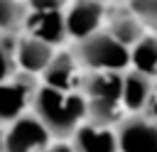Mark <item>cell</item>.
Segmentation results:
<instances>
[{
    "mask_svg": "<svg viewBox=\"0 0 157 152\" xmlns=\"http://www.w3.org/2000/svg\"><path fill=\"white\" fill-rule=\"evenodd\" d=\"M0 152H5V130H0Z\"/></svg>",
    "mask_w": 157,
    "mask_h": 152,
    "instance_id": "obj_21",
    "label": "cell"
},
{
    "mask_svg": "<svg viewBox=\"0 0 157 152\" xmlns=\"http://www.w3.org/2000/svg\"><path fill=\"white\" fill-rule=\"evenodd\" d=\"M52 145V132L34 115L25 113L5 130V152H42Z\"/></svg>",
    "mask_w": 157,
    "mask_h": 152,
    "instance_id": "obj_4",
    "label": "cell"
},
{
    "mask_svg": "<svg viewBox=\"0 0 157 152\" xmlns=\"http://www.w3.org/2000/svg\"><path fill=\"white\" fill-rule=\"evenodd\" d=\"M42 152H74V147H71V142H52Z\"/></svg>",
    "mask_w": 157,
    "mask_h": 152,
    "instance_id": "obj_19",
    "label": "cell"
},
{
    "mask_svg": "<svg viewBox=\"0 0 157 152\" xmlns=\"http://www.w3.org/2000/svg\"><path fill=\"white\" fill-rule=\"evenodd\" d=\"M54 54H56V51H54L52 44L37 39V37H29V34H25L22 39H17V44H15L17 69L25 71V74H32V76L42 74V71L49 66V61H52Z\"/></svg>",
    "mask_w": 157,
    "mask_h": 152,
    "instance_id": "obj_12",
    "label": "cell"
},
{
    "mask_svg": "<svg viewBox=\"0 0 157 152\" xmlns=\"http://www.w3.org/2000/svg\"><path fill=\"white\" fill-rule=\"evenodd\" d=\"M123 74L125 71H86L81 91L88 103L91 123L113 127L123 120Z\"/></svg>",
    "mask_w": 157,
    "mask_h": 152,
    "instance_id": "obj_2",
    "label": "cell"
},
{
    "mask_svg": "<svg viewBox=\"0 0 157 152\" xmlns=\"http://www.w3.org/2000/svg\"><path fill=\"white\" fill-rule=\"evenodd\" d=\"M120 152H157V120L147 113H132L115 125Z\"/></svg>",
    "mask_w": 157,
    "mask_h": 152,
    "instance_id": "obj_5",
    "label": "cell"
},
{
    "mask_svg": "<svg viewBox=\"0 0 157 152\" xmlns=\"http://www.w3.org/2000/svg\"><path fill=\"white\" fill-rule=\"evenodd\" d=\"M147 29L157 32V0H130L128 7Z\"/></svg>",
    "mask_w": 157,
    "mask_h": 152,
    "instance_id": "obj_16",
    "label": "cell"
},
{
    "mask_svg": "<svg viewBox=\"0 0 157 152\" xmlns=\"http://www.w3.org/2000/svg\"><path fill=\"white\" fill-rule=\"evenodd\" d=\"M152 120H157V91H155V96H152V101H150V105H147V110H145Z\"/></svg>",
    "mask_w": 157,
    "mask_h": 152,
    "instance_id": "obj_20",
    "label": "cell"
},
{
    "mask_svg": "<svg viewBox=\"0 0 157 152\" xmlns=\"http://www.w3.org/2000/svg\"><path fill=\"white\" fill-rule=\"evenodd\" d=\"M157 91V78L147 76L137 69H128L123 74V108L128 115L145 113L152 96Z\"/></svg>",
    "mask_w": 157,
    "mask_h": 152,
    "instance_id": "obj_8",
    "label": "cell"
},
{
    "mask_svg": "<svg viewBox=\"0 0 157 152\" xmlns=\"http://www.w3.org/2000/svg\"><path fill=\"white\" fill-rule=\"evenodd\" d=\"M25 32L29 37H37L52 47L61 44L69 32H66V17L64 10H52V12H27L25 17Z\"/></svg>",
    "mask_w": 157,
    "mask_h": 152,
    "instance_id": "obj_11",
    "label": "cell"
},
{
    "mask_svg": "<svg viewBox=\"0 0 157 152\" xmlns=\"http://www.w3.org/2000/svg\"><path fill=\"white\" fill-rule=\"evenodd\" d=\"M101 2H108V0H101Z\"/></svg>",
    "mask_w": 157,
    "mask_h": 152,
    "instance_id": "obj_22",
    "label": "cell"
},
{
    "mask_svg": "<svg viewBox=\"0 0 157 152\" xmlns=\"http://www.w3.org/2000/svg\"><path fill=\"white\" fill-rule=\"evenodd\" d=\"M15 44L7 42V37H0V83L12 78L17 74V59H15Z\"/></svg>",
    "mask_w": 157,
    "mask_h": 152,
    "instance_id": "obj_17",
    "label": "cell"
},
{
    "mask_svg": "<svg viewBox=\"0 0 157 152\" xmlns=\"http://www.w3.org/2000/svg\"><path fill=\"white\" fill-rule=\"evenodd\" d=\"M81 61L76 59V54H69V51H56L49 61V66L42 71V78L47 86H54V88H64V91H76L81 88L83 83V76H81Z\"/></svg>",
    "mask_w": 157,
    "mask_h": 152,
    "instance_id": "obj_10",
    "label": "cell"
},
{
    "mask_svg": "<svg viewBox=\"0 0 157 152\" xmlns=\"http://www.w3.org/2000/svg\"><path fill=\"white\" fill-rule=\"evenodd\" d=\"M76 59L86 71H128L130 69V47L118 42L108 29H98L76 47Z\"/></svg>",
    "mask_w": 157,
    "mask_h": 152,
    "instance_id": "obj_3",
    "label": "cell"
},
{
    "mask_svg": "<svg viewBox=\"0 0 157 152\" xmlns=\"http://www.w3.org/2000/svg\"><path fill=\"white\" fill-rule=\"evenodd\" d=\"M27 2L20 0H0V32H15L17 27L25 25L27 17Z\"/></svg>",
    "mask_w": 157,
    "mask_h": 152,
    "instance_id": "obj_15",
    "label": "cell"
},
{
    "mask_svg": "<svg viewBox=\"0 0 157 152\" xmlns=\"http://www.w3.org/2000/svg\"><path fill=\"white\" fill-rule=\"evenodd\" d=\"M34 115L47 125L52 137H71L81 123L88 120V103L81 88L64 91L54 86H37L34 101H32Z\"/></svg>",
    "mask_w": 157,
    "mask_h": 152,
    "instance_id": "obj_1",
    "label": "cell"
},
{
    "mask_svg": "<svg viewBox=\"0 0 157 152\" xmlns=\"http://www.w3.org/2000/svg\"><path fill=\"white\" fill-rule=\"evenodd\" d=\"M71 147H74V152H120L115 127L98 125L91 120H86L76 127V132L71 135Z\"/></svg>",
    "mask_w": 157,
    "mask_h": 152,
    "instance_id": "obj_9",
    "label": "cell"
},
{
    "mask_svg": "<svg viewBox=\"0 0 157 152\" xmlns=\"http://www.w3.org/2000/svg\"><path fill=\"white\" fill-rule=\"evenodd\" d=\"M64 17H66L69 37L81 42L101 29L103 17H105V5L101 0H74L64 10Z\"/></svg>",
    "mask_w": 157,
    "mask_h": 152,
    "instance_id": "obj_7",
    "label": "cell"
},
{
    "mask_svg": "<svg viewBox=\"0 0 157 152\" xmlns=\"http://www.w3.org/2000/svg\"><path fill=\"white\" fill-rule=\"evenodd\" d=\"M66 0H27L29 12H52V10H64Z\"/></svg>",
    "mask_w": 157,
    "mask_h": 152,
    "instance_id": "obj_18",
    "label": "cell"
},
{
    "mask_svg": "<svg viewBox=\"0 0 157 152\" xmlns=\"http://www.w3.org/2000/svg\"><path fill=\"white\" fill-rule=\"evenodd\" d=\"M37 86L32 83V74H15L12 78L0 83V123H12L25 115L27 105H32Z\"/></svg>",
    "mask_w": 157,
    "mask_h": 152,
    "instance_id": "obj_6",
    "label": "cell"
},
{
    "mask_svg": "<svg viewBox=\"0 0 157 152\" xmlns=\"http://www.w3.org/2000/svg\"><path fill=\"white\" fill-rule=\"evenodd\" d=\"M130 69L157 78V32H147L137 44L130 47Z\"/></svg>",
    "mask_w": 157,
    "mask_h": 152,
    "instance_id": "obj_13",
    "label": "cell"
},
{
    "mask_svg": "<svg viewBox=\"0 0 157 152\" xmlns=\"http://www.w3.org/2000/svg\"><path fill=\"white\" fill-rule=\"evenodd\" d=\"M108 32H110L118 42H123L125 47H132V44H137V42L147 34V27L128 10V12H123V15H118V17L110 20Z\"/></svg>",
    "mask_w": 157,
    "mask_h": 152,
    "instance_id": "obj_14",
    "label": "cell"
}]
</instances>
